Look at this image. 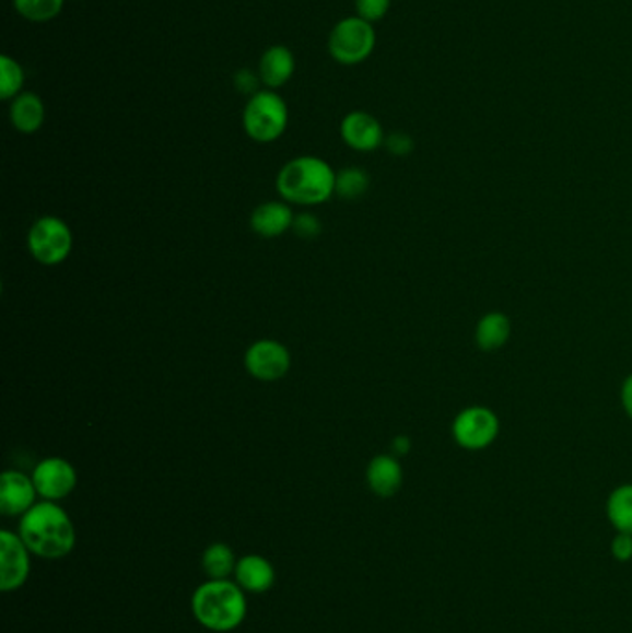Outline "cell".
Here are the masks:
<instances>
[{
  "label": "cell",
  "mask_w": 632,
  "mask_h": 633,
  "mask_svg": "<svg viewBox=\"0 0 632 633\" xmlns=\"http://www.w3.org/2000/svg\"><path fill=\"white\" fill-rule=\"evenodd\" d=\"M19 536L31 552L47 560H60L74 549L73 520L56 502H37L21 517Z\"/></svg>",
  "instance_id": "cell-1"
},
{
  "label": "cell",
  "mask_w": 632,
  "mask_h": 633,
  "mask_svg": "<svg viewBox=\"0 0 632 633\" xmlns=\"http://www.w3.org/2000/svg\"><path fill=\"white\" fill-rule=\"evenodd\" d=\"M277 191L288 204H323L336 195L335 169L323 157H293L277 175Z\"/></svg>",
  "instance_id": "cell-2"
},
{
  "label": "cell",
  "mask_w": 632,
  "mask_h": 633,
  "mask_svg": "<svg viewBox=\"0 0 632 633\" xmlns=\"http://www.w3.org/2000/svg\"><path fill=\"white\" fill-rule=\"evenodd\" d=\"M197 621L212 632H231L247 616L244 589L231 579H208L191 598Z\"/></svg>",
  "instance_id": "cell-3"
},
{
  "label": "cell",
  "mask_w": 632,
  "mask_h": 633,
  "mask_svg": "<svg viewBox=\"0 0 632 633\" xmlns=\"http://www.w3.org/2000/svg\"><path fill=\"white\" fill-rule=\"evenodd\" d=\"M286 101L273 90L256 91L244 109V130L256 143H273L286 132Z\"/></svg>",
  "instance_id": "cell-4"
},
{
  "label": "cell",
  "mask_w": 632,
  "mask_h": 633,
  "mask_svg": "<svg viewBox=\"0 0 632 633\" xmlns=\"http://www.w3.org/2000/svg\"><path fill=\"white\" fill-rule=\"evenodd\" d=\"M375 45H377L375 28L372 23H367L359 15L338 21L330 31L327 43L332 60L341 66H359L373 55Z\"/></svg>",
  "instance_id": "cell-5"
},
{
  "label": "cell",
  "mask_w": 632,
  "mask_h": 633,
  "mask_svg": "<svg viewBox=\"0 0 632 633\" xmlns=\"http://www.w3.org/2000/svg\"><path fill=\"white\" fill-rule=\"evenodd\" d=\"M28 250L42 266H60L73 250V232L63 219L55 215L39 218L28 232Z\"/></svg>",
  "instance_id": "cell-6"
},
{
  "label": "cell",
  "mask_w": 632,
  "mask_h": 633,
  "mask_svg": "<svg viewBox=\"0 0 632 633\" xmlns=\"http://www.w3.org/2000/svg\"><path fill=\"white\" fill-rule=\"evenodd\" d=\"M450 432L458 447L469 453H481L498 441L501 421L488 406H468L455 417Z\"/></svg>",
  "instance_id": "cell-7"
},
{
  "label": "cell",
  "mask_w": 632,
  "mask_h": 633,
  "mask_svg": "<svg viewBox=\"0 0 632 633\" xmlns=\"http://www.w3.org/2000/svg\"><path fill=\"white\" fill-rule=\"evenodd\" d=\"M247 373L260 382L282 380L292 367V354L286 344L274 339H260L245 352Z\"/></svg>",
  "instance_id": "cell-8"
},
{
  "label": "cell",
  "mask_w": 632,
  "mask_h": 633,
  "mask_svg": "<svg viewBox=\"0 0 632 633\" xmlns=\"http://www.w3.org/2000/svg\"><path fill=\"white\" fill-rule=\"evenodd\" d=\"M32 480L43 501L58 502L73 493L79 477L68 459L47 458L34 467Z\"/></svg>",
  "instance_id": "cell-9"
},
{
  "label": "cell",
  "mask_w": 632,
  "mask_h": 633,
  "mask_svg": "<svg viewBox=\"0 0 632 633\" xmlns=\"http://www.w3.org/2000/svg\"><path fill=\"white\" fill-rule=\"evenodd\" d=\"M0 549H2V591L10 593L25 585L31 574V558L28 547L19 534L10 530L0 531Z\"/></svg>",
  "instance_id": "cell-10"
},
{
  "label": "cell",
  "mask_w": 632,
  "mask_h": 633,
  "mask_svg": "<svg viewBox=\"0 0 632 633\" xmlns=\"http://www.w3.org/2000/svg\"><path fill=\"white\" fill-rule=\"evenodd\" d=\"M340 133L346 145L356 152L377 151L378 146L384 145L386 141L383 125L378 122L377 117L360 109L343 117Z\"/></svg>",
  "instance_id": "cell-11"
},
{
  "label": "cell",
  "mask_w": 632,
  "mask_h": 633,
  "mask_svg": "<svg viewBox=\"0 0 632 633\" xmlns=\"http://www.w3.org/2000/svg\"><path fill=\"white\" fill-rule=\"evenodd\" d=\"M37 489L34 480L25 472L7 471L0 477V512L7 517L25 515L32 506H36Z\"/></svg>",
  "instance_id": "cell-12"
},
{
  "label": "cell",
  "mask_w": 632,
  "mask_h": 633,
  "mask_svg": "<svg viewBox=\"0 0 632 633\" xmlns=\"http://www.w3.org/2000/svg\"><path fill=\"white\" fill-rule=\"evenodd\" d=\"M293 221H295V213L286 200H269L253 211L250 228L260 237L273 239V237L286 234L288 230H292Z\"/></svg>",
  "instance_id": "cell-13"
},
{
  "label": "cell",
  "mask_w": 632,
  "mask_h": 633,
  "mask_svg": "<svg viewBox=\"0 0 632 633\" xmlns=\"http://www.w3.org/2000/svg\"><path fill=\"white\" fill-rule=\"evenodd\" d=\"M402 478H405V472H402L401 461L394 454H378L370 461L365 471L367 485L381 499L397 495L399 489L402 488Z\"/></svg>",
  "instance_id": "cell-14"
},
{
  "label": "cell",
  "mask_w": 632,
  "mask_h": 633,
  "mask_svg": "<svg viewBox=\"0 0 632 633\" xmlns=\"http://www.w3.org/2000/svg\"><path fill=\"white\" fill-rule=\"evenodd\" d=\"M295 73V56L284 45H273L261 55L258 79L266 90L277 91L286 85Z\"/></svg>",
  "instance_id": "cell-15"
},
{
  "label": "cell",
  "mask_w": 632,
  "mask_h": 633,
  "mask_svg": "<svg viewBox=\"0 0 632 633\" xmlns=\"http://www.w3.org/2000/svg\"><path fill=\"white\" fill-rule=\"evenodd\" d=\"M234 576L236 584L249 593L269 591L274 584L273 565L266 558L256 554L245 555L237 561Z\"/></svg>",
  "instance_id": "cell-16"
},
{
  "label": "cell",
  "mask_w": 632,
  "mask_h": 633,
  "mask_svg": "<svg viewBox=\"0 0 632 633\" xmlns=\"http://www.w3.org/2000/svg\"><path fill=\"white\" fill-rule=\"evenodd\" d=\"M512 338V320L503 312H488L475 328V343L484 352H495L505 347Z\"/></svg>",
  "instance_id": "cell-17"
},
{
  "label": "cell",
  "mask_w": 632,
  "mask_h": 633,
  "mask_svg": "<svg viewBox=\"0 0 632 633\" xmlns=\"http://www.w3.org/2000/svg\"><path fill=\"white\" fill-rule=\"evenodd\" d=\"M10 122L21 133H36L45 122V103L42 97L23 91L10 104Z\"/></svg>",
  "instance_id": "cell-18"
},
{
  "label": "cell",
  "mask_w": 632,
  "mask_h": 633,
  "mask_svg": "<svg viewBox=\"0 0 632 633\" xmlns=\"http://www.w3.org/2000/svg\"><path fill=\"white\" fill-rule=\"evenodd\" d=\"M607 519L616 531L632 536V483H621L607 499Z\"/></svg>",
  "instance_id": "cell-19"
},
{
  "label": "cell",
  "mask_w": 632,
  "mask_h": 633,
  "mask_svg": "<svg viewBox=\"0 0 632 633\" xmlns=\"http://www.w3.org/2000/svg\"><path fill=\"white\" fill-rule=\"evenodd\" d=\"M237 561L234 558L231 547L223 543H215L208 547L202 554V568L210 576V579H229L236 571Z\"/></svg>",
  "instance_id": "cell-20"
},
{
  "label": "cell",
  "mask_w": 632,
  "mask_h": 633,
  "mask_svg": "<svg viewBox=\"0 0 632 633\" xmlns=\"http://www.w3.org/2000/svg\"><path fill=\"white\" fill-rule=\"evenodd\" d=\"M25 71L12 56H0V98L13 101L23 93Z\"/></svg>",
  "instance_id": "cell-21"
},
{
  "label": "cell",
  "mask_w": 632,
  "mask_h": 633,
  "mask_svg": "<svg viewBox=\"0 0 632 633\" xmlns=\"http://www.w3.org/2000/svg\"><path fill=\"white\" fill-rule=\"evenodd\" d=\"M66 0H13V8L31 23H47L60 15Z\"/></svg>",
  "instance_id": "cell-22"
},
{
  "label": "cell",
  "mask_w": 632,
  "mask_h": 633,
  "mask_svg": "<svg viewBox=\"0 0 632 633\" xmlns=\"http://www.w3.org/2000/svg\"><path fill=\"white\" fill-rule=\"evenodd\" d=\"M370 175L360 167H347L336 173V195L346 200H356L364 197L370 189Z\"/></svg>",
  "instance_id": "cell-23"
},
{
  "label": "cell",
  "mask_w": 632,
  "mask_h": 633,
  "mask_svg": "<svg viewBox=\"0 0 632 633\" xmlns=\"http://www.w3.org/2000/svg\"><path fill=\"white\" fill-rule=\"evenodd\" d=\"M354 7H356V15L373 25V23L386 17V13L391 7V0H354Z\"/></svg>",
  "instance_id": "cell-24"
},
{
  "label": "cell",
  "mask_w": 632,
  "mask_h": 633,
  "mask_svg": "<svg viewBox=\"0 0 632 633\" xmlns=\"http://www.w3.org/2000/svg\"><path fill=\"white\" fill-rule=\"evenodd\" d=\"M321 221L312 213H299L292 226L295 236L303 237V239H316L321 234Z\"/></svg>",
  "instance_id": "cell-25"
},
{
  "label": "cell",
  "mask_w": 632,
  "mask_h": 633,
  "mask_svg": "<svg viewBox=\"0 0 632 633\" xmlns=\"http://www.w3.org/2000/svg\"><path fill=\"white\" fill-rule=\"evenodd\" d=\"M610 554L616 561L627 563L632 560V536L631 534H621L616 531V536L610 541Z\"/></svg>",
  "instance_id": "cell-26"
},
{
  "label": "cell",
  "mask_w": 632,
  "mask_h": 633,
  "mask_svg": "<svg viewBox=\"0 0 632 633\" xmlns=\"http://www.w3.org/2000/svg\"><path fill=\"white\" fill-rule=\"evenodd\" d=\"M384 145L388 149L389 154L394 156H408L413 151V139L405 132L389 133Z\"/></svg>",
  "instance_id": "cell-27"
},
{
  "label": "cell",
  "mask_w": 632,
  "mask_h": 633,
  "mask_svg": "<svg viewBox=\"0 0 632 633\" xmlns=\"http://www.w3.org/2000/svg\"><path fill=\"white\" fill-rule=\"evenodd\" d=\"M621 406H623L627 417L632 421V374L627 376L623 386H621Z\"/></svg>",
  "instance_id": "cell-28"
},
{
  "label": "cell",
  "mask_w": 632,
  "mask_h": 633,
  "mask_svg": "<svg viewBox=\"0 0 632 633\" xmlns=\"http://www.w3.org/2000/svg\"><path fill=\"white\" fill-rule=\"evenodd\" d=\"M391 450L394 456H407L412 450V439L408 435H397L396 439L391 441Z\"/></svg>",
  "instance_id": "cell-29"
}]
</instances>
